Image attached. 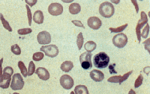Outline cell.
<instances>
[{
    "label": "cell",
    "instance_id": "obj_15",
    "mask_svg": "<svg viewBox=\"0 0 150 94\" xmlns=\"http://www.w3.org/2000/svg\"><path fill=\"white\" fill-rule=\"evenodd\" d=\"M35 73L40 79L43 81H47L50 78V74L48 70L44 67H38Z\"/></svg>",
    "mask_w": 150,
    "mask_h": 94
},
{
    "label": "cell",
    "instance_id": "obj_29",
    "mask_svg": "<svg viewBox=\"0 0 150 94\" xmlns=\"http://www.w3.org/2000/svg\"><path fill=\"white\" fill-rule=\"evenodd\" d=\"M143 79H144V78H143V75L141 74H140L135 81V84H134V87L135 88H137L142 84Z\"/></svg>",
    "mask_w": 150,
    "mask_h": 94
},
{
    "label": "cell",
    "instance_id": "obj_13",
    "mask_svg": "<svg viewBox=\"0 0 150 94\" xmlns=\"http://www.w3.org/2000/svg\"><path fill=\"white\" fill-rule=\"evenodd\" d=\"M11 75L10 74L4 73L1 75L0 85L1 88L4 89L8 88L11 81Z\"/></svg>",
    "mask_w": 150,
    "mask_h": 94
},
{
    "label": "cell",
    "instance_id": "obj_21",
    "mask_svg": "<svg viewBox=\"0 0 150 94\" xmlns=\"http://www.w3.org/2000/svg\"><path fill=\"white\" fill-rule=\"evenodd\" d=\"M18 67L21 71V74L25 77H26L27 75H28L27 68L22 61H19L18 62Z\"/></svg>",
    "mask_w": 150,
    "mask_h": 94
},
{
    "label": "cell",
    "instance_id": "obj_25",
    "mask_svg": "<svg viewBox=\"0 0 150 94\" xmlns=\"http://www.w3.org/2000/svg\"><path fill=\"white\" fill-rule=\"evenodd\" d=\"M44 55L41 52H37L33 54V60L35 61H39L43 59Z\"/></svg>",
    "mask_w": 150,
    "mask_h": 94
},
{
    "label": "cell",
    "instance_id": "obj_38",
    "mask_svg": "<svg viewBox=\"0 0 150 94\" xmlns=\"http://www.w3.org/2000/svg\"><path fill=\"white\" fill-rule=\"evenodd\" d=\"M145 68L146 69V70H147V67H145ZM148 72H146V71H145V70H145V69H144V72H145V73H146L147 74V75H148V74H149V72H150V68H148Z\"/></svg>",
    "mask_w": 150,
    "mask_h": 94
},
{
    "label": "cell",
    "instance_id": "obj_28",
    "mask_svg": "<svg viewBox=\"0 0 150 94\" xmlns=\"http://www.w3.org/2000/svg\"><path fill=\"white\" fill-rule=\"evenodd\" d=\"M149 30H150V27H149V24H147L146 26L143 29L141 34V36L143 39H146L147 38L148 35L149 34Z\"/></svg>",
    "mask_w": 150,
    "mask_h": 94
},
{
    "label": "cell",
    "instance_id": "obj_1",
    "mask_svg": "<svg viewBox=\"0 0 150 94\" xmlns=\"http://www.w3.org/2000/svg\"><path fill=\"white\" fill-rule=\"evenodd\" d=\"M94 65L98 68H104L108 65L110 58L104 52H100L94 56Z\"/></svg>",
    "mask_w": 150,
    "mask_h": 94
},
{
    "label": "cell",
    "instance_id": "obj_14",
    "mask_svg": "<svg viewBox=\"0 0 150 94\" xmlns=\"http://www.w3.org/2000/svg\"><path fill=\"white\" fill-rule=\"evenodd\" d=\"M90 76L94 81L100 82L104 79V74L101 71L98 70L94 69L91 71Z\"/></svg>",
    "mask_w": 150,
    "mask_h": 94
},
{
    "label": "cell",
    "instance_id": "obj_22",
    "mask_svg": "<svg viewBox=\"0 0 150 94\" xmlns=\"http://www.w3.org/2000/svg\"><path fill=\"white\" fill-rule=\"evenodd\" d=\"M83 33L80 32L79 35H77L76 39V44L79 50H80L83 47Z\"/></svg>",
    "mask_w": 150,
    "mask_h": 94
},
{
    "label": "cell",
    "instance_id": "obj_32",
    "mask_svg": "<svg viewBox=\"0 0 150 94\" xmlns=\"http://www.w3.org/2000/svg\"><path fill=\"white\" fill-rule=\"evenodd\" d=\"M115 66H116V64L115 63L112 64H110L109 65L108 68H109L110 74H117V72L115 69Z\"/></svg>",
    "mask_w": 150,
    "mask_h": 94
},
{
    "label": "cell",
    "instance_id": "obj_27",
    "mask_svg": "<svg viewBox=\"0 0 150 94\" xmlns=\"http://www.w3.org/2000/svg\"><path fill=\"white\" fill-rule=\"evenodd\" d=\"M35 66L34 63L33 62V61H30L29 65L28 67V76H31L34 74L35 72Z\"/></svg>",
    "mask_w": 150,
    "mask_h": 94
},
{
    "label": "cell",
    "instance_id": "obj_7",
    "mask_svg": "<svg viewBox=\"0 0 150 94\" xmlns=\"http://www.w3.org/2000/svg\"><path fill=\"white\" fill-rule=\"evenodd\" d=\"M148 22L147 17L145 12L142 11L141 13V18L138 20L137 25L136 26V32L137 35V39H138L139 43H140L141 41V29L143 28L144 25L146 24Z\"/></svg>",
    "mask_w": 150,
    "mask_h": 94
},
{
    "label": "cell",
    "instance_id": "obj_31",
    "mask_svg": "<svg viewBox=\"0 0 150 94\" xmlns=\"http://www.w3.org/2000/svg\"><path fill=\"white\" fill-rule=\"evenodd\" d=\"M26 8L27 10V17L28 18V22H29V25L30 26L32 24V14L31 13L30 8L27 5H25Z\"/></svg>",
    "mask_w": 150,
    "mask_h": 94
},
{
    "label": "cell",
    "instance_id": "obj_24",
    "mask_svg": "<svg viewBox=\"0 0 150 94\" xmlns=\"http://www.w3.org/2000/svg\"><path fill=\"white\" fill-rule=\"evenodd\" d=\"M128 24H126L125 25H122V26L120 27H117V28H109V29L111 31V32H114V33H117V32H121L124 31L125 29H126L127 26H128Z\"/></svg>",
    "mask_w": 150,
    "mask_h": 94
},
{
    "label": "cell",
    "instance_id": "obj_35",
    "mask_svg": "<svg viewBox=\"0 0 150 94\" xmlns=\"http://www.w3.org/2000/svg\"><path fill=\"white\" fill-rule=\"evenodd\" d=\"M71 22L73 24L75 25V26H77V27H83V28H85V27L83 26V24H82L80 21L73 20Z\"/></svg>",
    "mask_w": 150,
    "mask_h": 94
},
{
    "label": "cell",
    "instance_id": "obj_10",
    "mask_svg": "<svg viewBox=\"0 0 150 94\" xmlns=\"http://www.w3.org/2000/svg\"><path fill=\"white\" fill-rule=\"evenodd\" d=\"M38 42L41 45H46L50 43L51 41V36L48 32L42 31L40 32L37 36Z\"/></svg>",
    "mask_w": 150,
    "mask_h": 94
},
{
    "label": "cell",
    "instance_id": "obj_20",
    "mask_svg": "<svg viewBox=\"0 0 150 94\" xmlns=\"http://www.w3.org/2000/svg\"><path fill=\"white\" fill-rule=\"evenodd\" d=\"M97 47V45L94 41H89L87 42L85 44H84V49L86 50V51L88 52H91L93 51Z\"/></svg>",
    "mask_w": 150,
    "mask_h": 94
},
{
    "label": "cell",
    "instance_id": "obj_30",
    "mask_svg": "<svg viewBox=\"0 0 150 94\" xmlns=\"http://www.w3.org/2000/svg\"><path fill=\"white\" fill-rule=\"evenodd\" d=\"M32 31H33L31 29L28 28L21 29H18V32L19 35H25L30 34L32 32Z\"/></svg>",
    "mask_w": 150,
    "mask_h": 94
},
{
    "label": "cell",
    "instance_id": "obj_12",
    "mask_svg": "<svg viewBox=\"0 0 150 94\" xmlns=\"http://www.w3.org/2000/svg\"><path fill=\"white\" fill-rule=\"evenodd\" d=\"M87 25L89 27L93 29H98L102 25V22L100 19L98 17H92L88 18Z\"/></svg>",
    "mask_w": 150,
    "mask_h": 94
},
{
    "label": "cell",
    "instance_id": "obj_11",
    "mask_svg": "<svg viewBox=\"0 0 150 94\" xmlns=\"http://www.w3.org/2000/svg\"><path fill=\"white\" fill-rule=\"evenodd\" d=\"M132 72L133 71H131L130 72L126 73L125 74H124L123 76L118 75V76L111 77L108 79V81L111 83H119L120 85H121L122 82L128 79L129 75L132 73Z\"/></svg>",
    "mask_w": 150,
    "mask_h": 94
},
{
    "label": "cell",
    "instance_id": "obj_26",
    "mask_svg": "<svg viewBox=\"0 0 150 94\" xmlns=\"http://www.w3.org/2000/svg\"><path fill=\"white\" fill-rule=\"evenodd\" d=\"M11 51L14 54L16 55H19L21 54V49L18 44H15L12 46L11 47Z\"/></svg>",
    "mask_w": 150,
    "mask_h": 94
},
{
    "label": "cell",
    "instance_id": "obj_23",
    "mask_svg": "<svg viewBox=\"0 0 150 94\" xmlns=\"http://www.w3.org/2000/svg\"><path fill=\"white\" fill-rule=\"evenodd\" d=\"M0 15H1V22H2V25H3L4 27V28L5 29H7L9 32H12L11 27L10 26L9 23L5 19L4 16H3L1 13Z\"/></svg>",
    "mask_w": 150,
    "mask_h": 94
},
{
    "label": "cell",
    "instance_id": "obj_34",
    "mask_svg": "<svg viewBox=\"0 0 150 94\" xmlns=\"http://www.w3.org/2000/svg\"><path fill=\"white\" fill-rule=\"evenodd\" d=\"M150 39L149 38L143 43L144 45L145 50H147L149 53H150Z\"/></svg>",
    "mask_w": 150,
    "mask_h": 94
},
{
    "label": "cell",
    "instance_id": "obj_5",
    "mask_svg": "<svg viewBox=\"0 0 150 94\" xmlns=\"http://www.w3.org/2000/svg\"><path fill=\"white\" fill-rule=\"evenodd\" d=\"M112 41V43L116 47L122 48L128 43V38L124 33H119L114 36Z\"/></svg>",
    "mask_w": 150,
    "mask_h": 94
},
{
    "label": "cell",
    "instance_id": "obj_9",
    "mask_svg": "<svg viewBox=\"0 0 150 94\" xmlns=\"http://www.w3.org/2000/svg\"><path fill=\"white\" fill-rule=\"evenodd\" d=\"M63 6L59 3H52L48 8L49 14L54 16L62 14L63 12Z\"/></svg>",
    "mask_w": 150,
    "mask_h": 94
},
{
    "label": "cell",
    "instance_id": "obj_33",
    "mask_svg": "<svg viewBox=\"0 0 150 94\" xmlns=\"http://www.w3.org/2000/svg\"><path fill=\"white\" fill-rule=\"evenodd\" d=\"M13 72H14L13 69L11 67H5L4 70V73H6V74H10L11 75L13 74Z\"/></svg>",
    "mask_w": 150,
    "mask_h": 94
},
{
    "label": "cell",
    "instance_id": "obj_19",
    "mask_svg": "<svg viewBox=\"0 0 150 94\" xmlns=\"http://www.w3.org/2000/svg\"><path fill=\"white\" fill-rule=\"evenodd\" d=\"M75 93L76 94H88L89 91H88L87 88L84 85H79L78 86H76L75 87Z\"/></svg>",
    "mask_w": 150,
    "mask_h": 94
},
{
    "label": "cell",
    "instance_id": "obj_3",
    "mask_svg": "<svg viewBox=\"0 0 150 94\" xmlns=\"http://www.w3.org/2000/svg\"><path fill=\"white\" fill-rule=\"evenodd\" d=\"M93 54L90 52H84L80 56V62L81 67L85 70L90 69L92 67L91 58Z\"/></svg>",
    "mask_w": 150,
    "mask_h": 94
},
{
    "label": "cell",
    "instance_id": "obj_8",
    "mask_svg": "<svg viewBox=\"0 0 150 94\" xmlns=\"http://www.w3.org/2000/svg\"><path fill=\"white\" fill-rule=\"evenodd\" d=\"M60 82L61 86L66 89H71L74 84V80L68 74H64L62 76Z\"/></svg>",
    "mask_w": 150,
    "mask_h": 94
},
{
    "label": "cell",
    "instance_id": "obj_17",
    "mask_svg": "<svg viewBox=\"0 0 150 94\" xmlns=\"http://www.w3.org/2000/svg\"><path fill=\"white\" fill-rule=\"evenodd\" d=\"M74 67V65L72 62L70 61H66L62 64L61 66V69L63 72L68 73Z\"/></svg>",
    "mask_w": 150,
    "mask_h": 94
},
{
    "label": "cell",
    "instance_id": "obj_18",
    "mask_svg": "<svg viewBox=\"0 0 150 94\" xmlns=\"http://www.w3.org/2000/svg\"><path fill=\"white\" fill-rule=\"evenodd\" d=\"M81 11V6L77 3H73L69 7V11L71 14H77Z\"/></svg>",
    "mask_w": 150,
    "mask_h": 94
},
{
    "label": "cell",
    "instance_id": "obj_2",
    "mask_svg": "<svg viewBox=\"0 0 150 94\" xmlns=\"http://www.w3.org/2000/svg\"><path fill=\"white\" fill-rule=\"evenodd\" d=\"M99 12L104 18H110L115 13V8L111 3L105 1L100 5Z\"/></svg>",
    "mask_w": 150,
    "mask_h": 94
},
{
    "label": "cell",
    "instance_id": "obj_4",
    "mask_svg": "<svg viewBox=\"0 0 150 94\" xmlns=\"http://www.w3.org/2000/svg\"><path fill=\"white\" fill-rule=\"evenodd\" d=\"M24 84L25 82L20 74L17 73L13 75L11 85L12 89L14 90H21L23 88Z\"/></svg>",
    "mask_w": 150,
    "mask_h": 94
},
{
    "label": "cell",
    "instance_id": "obj_37",
    "mask_svg": "<svg viewBox=\"0 0 150 94\" xmlns=\"http://www.w3.org/2000/svg\"><path fill=\"white\" fill-rule=\"evenodd\" d=\"M131 2L134 4V5H135V8H136V11H137V13H138V11H139V7H138L137 1H131Z\"/></svg>",
    "mask_w": 150,
    "mask_h": 94
},
{
    "label": "cell",
    "instance_id": "obj_36",
    "mask_svg": "<svg viewBox=\"0 0 150 94\" xmlns=\"http://www.w3.org/2000/svg\"><path fill=\"white\" fill-rule=\"evenodd\" d=\"M25 1V3L28 4L29 5H30L31 7H32L33 5H35V4H36L37 1V0H30V1L26 0Z\"/></svg>",
    "mask_w": 150,
    "mask_h": 94
},
{
    "label": "cell",
    "instance_id": "obj_16",
    "mask_svg": "<svg viewBox=\"0 0 150 94\" xmlns=\"http://www.w3.org/2000/svg\"><path fill=\"white\" fill-rule=\"evenodd\" d=\"M44 19V16L42 11L40 10L35 11L33 17V19L34 22H36V24L40 25L43 22Z\"/></svg>",
    "mask_w": 150,
    "mask_h": 94
},
{
    "label": "cell",
    "instance_id": "obj_6",
    "mask_svg": "<svg viewBox=\"0 0 150 94\" xmlns=\"http://www.w3.org/2000/svg\"><path fill=\"white\" fill-rule=\"evenodd\" d=\"M40 51L44 52L46 56L51 58L57 56L59 53L58 48L55 45L42 46L40 49Z\"/></svg>",
    "mask_w": 150,
    "mask_h": 94
}]
</instances>
